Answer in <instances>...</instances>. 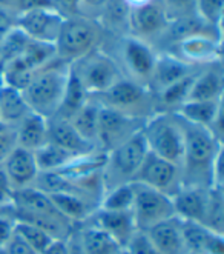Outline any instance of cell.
Here are the masks:
<instances>
[{"label": "cell", "instance_id": "d4e9b609", "mask_svg": "<svg viewBox=\"0 0 224 254\" xmlns=\"http://www.w3.org/2000/svg\"><path fill=\"white\" fill-rule=\"evenodd\" d=\"M49 197L57 210L60 211V214H63L69 222L76 223V225H80V223L88 220L98 208L95 202L74 192H52L49 194Z\"/></svg>", "mask_w": 224, "mask_h": 254}, {"label": "cell", "instance_id": "4fadbf2b", "mask_svg": "<svg viewBox=\"0 0 224 254\" xmlns=\"http://www.w3.org/2000/svg\"><path fill=\"white\" fill-rule=\"evenodd\" d=\"M66 16L58 11L55 6L37 8L19 14L16 17V26L36 42L54 45Z\"/></svg>", "mask_w": 224, "mask_h": 254}, {"label": "cell", "instance_id": "83f0119b", "mask_svg": "<svg viewBox=\"0 0 224 254\" xmlns=\"http://www.w3.org/2000/svg\"><path fill=\"white\" fill-rule=\"evenodd\" d=\"M77 234L85 254H115L122 248L115 239L94 223H80L77 227Z\"/></svg>", "mask_w": 224, "mask_h": 254}, {"label": "cell", "instance_id": "44dd1931", "mask_svg": "<svg viewBox=\"0 0 224 254\" xmlns=\"http://www.w3.org/2000/svg\"><path fill=\"white\" fill-rule=\"evenodd\" d=\"M146 234L160 254H184V239L181 230V219L177 216L166 219L146 230Z\"/></svg>", "mask_w": 224, "mask_h": 254}, {"label": "cell", "instance_id": "52a82bcc", "mask_svg": "<svg viewBox=\"0 0 224 254\" xmlns=\"http://www.w3.org/2000/svg\"><path fill=\"white\" fill-rule=\"evenodd\" d=\"M115 39L118 45L117 57H112L111 54L109 56L115 61L118 68H120L123 77L149 86L157 62L158 50L154 48L151 43L129 34Z\"/></svg>", "mask_w": 224, "mask_h": 254}, {"label": "cell", "instance_id": "60d3db41", "mask_svg": "<svg viewBox=\"0 0 224 254\" xmlns=\"http://www.w3.org/2000/svg\"><path fill=\"white\" fill-rule=\"evenodd\" d=\"M161 3L166 8L171 20L177 17H184L195 14L193 9V0H161Z\"/></svg>", "mask_w": 224, "mask_h": 254}, {"label": "cell", "instance_id": "ee69618b", "mask_svg": "<svg viewBox=\"0 0 224 254\" xmlns=\"http://www.w3.org/2000/svg\"><path fill=\"white\" fill-rule=\"evenodd\" d=\"M0 254H39V253L29 247L17 233H14V236L9 239V242L5 245V248L0 251Z\"/></svg>", "mask_w": 224, "mask_h": 254}, {"label": "cell", "instance_id": "d6a6232c", "mask_svg": "<svg viewBox=\"0 0 224 254\" xmlns=\"http://www.w3.org/2000/svg\"><path fill=\"white\" fill-rule=\"evenodd\" d=\"M20 61L33 71H40L46 65L55 61V47L51 43L36 42L29 39L23 54L19 57Z\"/></svg>", "mask_w": 224, "mask_h": 254}, {"label": "cell", "instance_id": "30bf717a", "mask_svg": "<svg viewBox=\"0 0 224 254\" xmlns=\"http://www.w3.org/2000/svg\"><path fill=\"white\" fill-rule=\"evenodd\" d=\"M146 121L122 114L118 111L101 107L98 117L97 148L101 153H109L118 145L125 143L132 136H135L144 127Z\"/></svg>", "mask_w": 224, "mask_h": 254}, {"label": "cell", "instance_id": "ac0fdd59", "mask_svg": "<svg viewBox=\"0 0 224 254\" xmlns=\"http://www.w3.org/2000/svg\"><path fill=\"white\" fill-rule=\"evenodd\" d=\"M184 247L193 254H224V234L198 222L181 220Z\"/></svg>", "mask_w": 224, "mask_h": 254}, {"label": "cell", "instance_id": "1f68e13d", "mask_svg": "<svg viewBox=\"0 0 224 254\" xmlns=\"http://www.w3.org/2000/svg\"><path fill=\"white\" fill-rule=\"evenodd\" d=\"M101 105L95 97H89L86 105L71 119V125L76 128L83 139L97 146V131H98V117ZM98 149V148H97Z\"/></svg>", "mask_w": 224, "mask_h": 254}, {"label": "cell", "instance_id": "6da1fadb", "mask_svg": "<svg viewBox=\"0 0 224 254\" xmlns=\"http://www.w3.org/2000/svg\"><path fill=\"white\" fill-rule=\"evenodd\" d=\"M181 124L184 129L183 185L223 187V142L207 128L192 125L184 119Z\"/></svg>", "mask_w": 224, "mask_h": 254}, {"label": "cell", "instance_id": "b9f144b4", "mask_svg": "<svg viewBox=\"0 0 224 254\" xmlns=\"http://www.w3.org/2000/svg\"><path fill=\"white\" fill-rule=\"evenodd\" d=\"M17 148V137L14 127H5L0 131V165L5 162V159Z\"/></svg>", "mask_w": 224, "mask_h": 254}, {"label": "cell", "instance_id": "603a6c76", "mask_svg": "<svg viewBox=\"0 0 224 254\" xmlns=\"http://www.w3.org/2000/svg\"><path fill=\"white\" fill-rule=\"evenodd\" d=\"M17 137V146L28 151H37L45 143H48V119L40 114L29 113L25 119L14 127Z\"/></svg>", "mask_w": 224, "mask_h": 254}, {"label": "cell", "instance_id": "4dcf8cb0", "mask_svg": "<svg viewBox=\"0 0 224 254\" xmlns=\"http://www.w3.org/2000/svg\"><path fill=\"white\" fill-rule=\"evenodd\" d=\"M36 162L40 173H58L69 167L72 162H76L77 156L66 151V149L57 146L51 142L45 143L37 151H34Z\"/></svg>", "mask_w": 224, "mask_h": 254}, {"label": "cell", "instance_id": "f35d334b", "mask_svg": "<svg viewBox=\"0 0 224 254\" xmlns=\"http://www.w3.org/2000/svg\"><path fill=\"white\" fill-rule=\"evenodd\" d=\"M125 250L128 251V254H160L154 247V244L151 242L149 236L146 234V231H140V230L134 233V236L126 244Z\"/></svg>", "mask_w": 224, "mask_h": 254}, {"label": "cell", "instance_id": "f6af8a7d", "mask_svg": "<svg viewBox=\"0 0 224 254\" xmlns=\"http://www.w3.org/2000/svg\"><path fill=\"white\" fill-rule=\"evenodd\" d=\"M12 196H14V188L11 187L2 165H0V208L11 206Z\"/></svg>", "mask_w": 224, "mask_h": 254}, {"label": "cell", "instance_id": "2e32d148", "mask_svg": "<svg viewBox=\"0 0 224 254\" xmlns=\"http://www.w3.org/2000/svg\"><path fill=\"white\" fill-rule=\"evenodd\" d=\"M48 142L66 149V151L72 153L77 157H85L98 153L97 146L83 139L76 131V128L71 125L69 121H65V119L55 116L48 119Z\"/></svg>", "mask_w": 224, "mask_h": 254}, {"label": "cell", "instance_id": "8fae6325", "mask_svg": "<svg viewBox=\"0 0 224 254\" xmlns=\"http://www.w3.org/2000/svg\"><path fill=\"white\" fill-rule=\"evenodd\" d=\"M171 22V17L161 3V0H147V2L131 8L129 14V36L151 43L160 40Z\"/></svg>", "mask_w": 224, "mask_h": 254}, {"label": "cell", "instance_id": "277c9868", "mask_svg": "<svg viewBox=\"0 0 224 254\" xmlns=\"http://www.w3.org/2000/svg\"><path fill=\"white\" fill-rule=\"evenodd\" d=\"M141 132L149 151L181 167L184 129L177 113H155L146 121Z\"/></svg>", "mask_w": 224, "mask_h": 254}, {"label": "cell", "instance_id": "9c48e42d", "mask_svg": "<svg viewBox=\"0 0 224 254\" xmlns=\"http://www.w3.org/2000/svg\"><path fill=\"white\" fill-rule=\"evenodd\" d=\"M134 192L135 194L131 213L135 220L137 230L146 231L157 223L175 216L172 197L168 194L138 182H134Z\"/></svg>", "mask_w": 224, "mask_h": 254}, {"label": "cell", "instance_id": "e0dca14e", "mask_svg": "<svg viewBox=\"0 0 224 254\" xmlns=\"http://www.w3.org/2000/svg\"><path fill=\"white\" fill-rule=\"evenodd\" d=\"M2 168L14 190L34 187L36 179L40 173L34 153L20 146H17L5 159Z\"/></svg>", "mask_w": 224, "mask_h": 254}, {"label": "cell", "instance_id": "c3c4849f", "mask_svg": "<svg viewBox=\"0 0 224 254\" xmlns=\"http://www.w3.org/2000/svg\"><path fill=\"white\" fill-rule=\"evenodd\" d=\"M40 254H68V239H54Z\"/></svg>", "mask_w": 224, "mask_h": 254}, {"label": "cell", "instance_id": "7dc6e473", "mask_svg": "<svg viewBox=\"0 0 224 254\" xmlns=\"http://www.w3.org/2000/svg\"><path fill=\"white\" fill-rule=\"evenodd\" d=\"M14 26H16V16L5 9H0V43Z\"/></svg>", "mask_w": 224, "mask_h": 254}, {"label": "cell", "instance_id": "484cf974", "mask_svg": "<svg viewBox=\"0 0 224 254\" xmlns=\"http://www.w3.org/2000/svg\"><path fill=\"white\" fill-rule=\"evenodd\" d=\"M177 114L192 125L211 129L217 119L223 116V100H187Z\"/></svg>", "mask_w": 224, "mask_h": 254}, {"label": "cell", "instance_id": "db71d44e", "mask_svg": "<svg viewBox=\"0 0 224 254\" xmlns=\"http://www.w3.org/2000/svg\"><path fill=\"white\" fill-rule=\"evenodd\" d=\"M184 254H193V253H187V251H186V253H184Z\"/></svg>", "mask_w": 224, "mask_h": 254}, {"label": "cell", "instance_id": "9a60e30c", "mask_svg": "<svg viewBox=\"0 0 224 254\" xmlns=\"http://www.w3.org/2000/svg\"><path fill=\"white\" fill-rule=\"evenodd\" d=\"M209 190L211 188L183 185L172 196L175 216L181 220L198 222L204 225L209 205Z\"/></svg>", "mask_w": 224, "mask_h": 254}, {"label": "cell", "instance_id": "7402d4cb", "mask_svg": "<svg viewBox=\"0 0 224 254\" xmlns=\"http://www.w3.org/2000/svg\"><path fill=\"white\" fill-rule=\"evenodd\" d=\"M223 93L224 74L221 62H217L198 69L187 100H223Z\"/></svg>", "mask_w": 224, "mask_h": 254}, {"label": "cell", "instance_id": "7bdbcfd3", "mask_svg": "<svg viewBox=\"0 0 224 254\" xmlns=\"http://www.w3.org/2000/svg\"><path fill=\"white\" fill-rule=\"evenodd\" d=\"M104 3H106V0H80L77 5V9H76V14L88 17V19L97 20Z\"/></svg>", "mask_w": 224, "mask_h": 254}, {"label": "cell", "instance_id": "3957f363", "mask_svg": "<svg viewBox=\"0 0 224 254\" xmlns=\"http://www.w3.org/2000/svg\"><path fill=\"white\" fill-rule=\"evenodd\" d=\"M104 33L97 20L83 16H68L54 43L55 57L68 65L101 47Z\"/></svg>", "mask_w": 224, "mask_h": 254}, {"label": "cell", "instance_id": "ba28073f", "mask_svg": "<svg viewBox=\"0 0 224 254\" xmlns=\"http://www.w3.org/2000/svg\"><path fill=\"white\" fill-rule=\"evenodd\" d=\"M71 69L79 77L89 96L101 94L123 77L120 68L103 47L74 62Z\"/></svg>", "mask_w": 224, "mask_h": 254}, {"label": "cell", "instance_id": "5bb4252c", "mask_svg": "<svg viewBox=\"0 0 224 254\" xmlns=\"http://www.w3.org/2000/svg\"><path fill=\"white\" fill-rule=\"evenodd\" d=\"M168 51L192 66H207L221 62V37L217 36H193L178 42Z\"/></svg>", "mask_w": 224, "mask_h": 254}, {"label": "cell", "instance_id": "ab89813d", "mask_svg": "<svg viewBox=\"0 0 224 254\" xmlns=\"http://www.w3.org/2000/svg\"><path fill=\"white\" fill-rule=\"evenodd\" d=\"M14 233H16V217L12 216L11 206L0 208V251L5 248Z\"/></svg>", "mask_w": 224, "mask_h": 254}, {"label": "cell", "instance_id": "8992f818", "mask_svg": "<svg viewBox=\"0 0 224 254\" xmlns=\"http://www.w3.org/2000/svg\"><path fill=\"white\" fill-rule=\"evenodd\" d=\"M92 97H95L104 108L140 119V121H147L157 113L155 96L151 88L126 77H122L106 91Z\"/></svg>", "mask_w": 224, "mask_h": 254}, {"label": "cell", "instance_id": "cb8c5ba5", "mask_svg": "<svg viewBox=\"0 0 224 254\" xmlns=\"http://www.w3.org/2000/svg\"><path fill=\"white\" fill-rule=\"evenodd\" d=\"M129 14L131 5L126 0H106L98 14L97 22L104 34L122 37L129 34Z\"/></svg>", "mask_w": 224, "mask_h": 254}, {"label": "cell", "instance_id": "e575fe53", "mask_svg": "<svg viewBox=\"0 0 224 254\" xmlns=\"http://www.w3.org/2000/svg\"><path fill=\"white\" fill-rule=\"evenodd\" d=\"M28 42H29V37L20 28L14 26L6 34V37L2 40V43H0V68L12 62L14 59L20 57L26 48Z\"/></svg>", "mask_w": 224, "mask_h": 254}, {"label": "cell", "instance_id": "f1b7e54d", "mask_svg": "<svg viewBox=\"0 0 224 254\" xmlns=\"http://www.w3.org/2000/svg\"><path fill=\"white\" fill-rule=\"evenodd\" d=\"M31 110L20 89L9 85H0V121L9 127H16Z\"/></svg>", "mask_w": 224, "mask_h": 254}, {"label": "cell", "instance_id": "f546056e", "mask_svg": "<svg viewBox=\"0 0 224 254\" xmlns=\"http://www.w3.org/2000/svg\"><path fill=\"white\" fill-rule=\"evenodd\" d=\"M89 97L91 96L88 94V91L82 85V82L79 80V77L69 68V76H68V82H66V88H65V94H63L60 107H58V110L55 113V117L65 119V121H71V119L86 105Z\"/></svg>", "mask_w": 224, "mask_h": 254}, {"label": "cell", "instance_id": "681fc988", "mask_svg": "<svg viewBox=\"0 0 224 254\" xmlns=\"http://www.w3.org/2000/svg\"><path fill=\"white\" fill-rule=\"evenodd\" d=\"M68 254H85L82 244H80L79 234H77V228L68 237Z\"/></svg>", "mask_w": 224, "mask_h": 254}, {"label": "cell", "instance_id": "d590c367", "mask_svg": "<svg viewBox=\"0 0 224 254\" xmlns=\"http://www.w3.org/2000/svg\"><path fill=\"white\" fill-rule=\"evenodd\" d=\"M204 225L217 233L224 234V192L223 187H211L209 205Z\"/></svg>", "mask_w": 224, "mask_h": 254}, {"label": "cell", "instance_id": "d6986e66", "mask_svg": "<svg viewBox=\"0 0 224 254\" xmlns=\"http://www.w3.org/2000/svg\"><path fill=\"white\" fill-rule=\"evenodd\" d=\"M85 222L94 223L103 231H106L112 239H115L122 248L126 247L129 239L137 231L135 220H134L131 211H106L97 208L91 214V217Z\"/></svg>", "mask_w": 224, "mask_h": 254}, {"label": "cell", "instance_id": "816d5d0a", "mask_svg": "<svg viewBox=\"0 0 224 254\" xmlns=\"http://www.w3.org/2000/svg\"><path fill=\"white\" fill-rule=\"evenodd\" d=\"M126 2L131 5V8H134V6H138V5H141V3L147 2V0H126Z\"/></svg>", "mask_w": 224, "mask_h": 254}, {"label": "cell", "instance_id": "74e56055", "mask_svg": "<svg viewBox=\"0 0 224 254\" xmlns=\"http://www.w3.org/2000/svg\"><path fill=\"white\" fill-rule=\"evenodd\" d=\"M193 9L203 22L221 29L224 0H193Z\"/></svg>", "mask_w": 224, "mask_h": 254}, {"label": "cell", "instance_id": "7c38bea8", "mask_svg": "<svg viewBox=\"0 0 224 254\" xmlns=\"http://www.w3.org/2000/svg\"><path fill=\"white\" fill-rule=\"evenodd\" d=\"M134 182L143 184L172 197L183 187L181 167L147 151Z\"/></svg>", "mask_w": 224, "mask_h": 254}, {"label": "cell", "instance_id": "8d00e7d4", "mask_svg": "<svg viewBox=\"0 0 224 254\" xmlns=\"http://www.w3.org/2000/svg\"><path fill=\"white\" fill-rule=\"evenodd\" d=\"M16 233L39 254L54 241L48 233H45L39 227L31 225V223H26V222H20V220H16Z\"/></svg>", "mask_w": 224, "mask_h": 254}, {"label": "cell", "instance_id": "f907efd6", "mask_svg": "<svg viewBox=\"0 0 224 254\" xmlns=\"http://www.w3.org/2000/svg\"><path fill=\"white\" fill-rule=\"evenodd\" d=\"M0 9H5L16 16V0H0Z\"/></svg>", "mask_w": 224, "mask_h": 254}, {"label": "cell", "instance_id": "5b68a950", "mask_svg": "<svg viewBox=\"0 0 224 254\" xmlns=\"http://www.w3.org/2000/svg\"><path fill=\"white\" fill-rule=\"evenodd\" d=\"M147 151L146 140L140 131L125 143L104 154L101 167V182L104 191L135 181Z\"/></svg>", "mask_w": 224, "mask_h": 254}, {"label": "cell", "instance_id": "ffe728a7", "mask_svg": "<svg viewBox=\"0 0 224 254\" xmlns=\"http://www.w3.org/2000/svg\"><path fill=\"white\" fill-rule=\"evenodd\" d=\"M198 69L200 68L186 64L180 57H177L168 51H158L149 88H151L152 93H157L160 89L166 88L168 85L180 80Z\"/></svg>", "mask_w": 224, "mask_h": 254}, {"label": "cell", "instance_id": "f5cc1de1", "mask_svg": "<svg viewBox=\"0 0 224 254\" xmlns=\"http://www.w3.org/2000/svg\"><path fill=\"white\" fill-rule=\"evenodd\" d=\"M115 254H128V251H126L125 248H120V250H118V251H117Z\"/></svg>", "mask_w": 224, "mask_h": 254}, {"label": "cell", "instance_id": "4316f807", "mask_svg": "<svg viewBox=\"0 0 224 254\" xmlns=\"http://www.w3.org/2000/svg\"><path fill=\"white\" fill-rule=\"evenodd\" d=\"M197 72L198 71L192 72V74H189V76L177 80V82L168 85L166 88H163V89H160V91L154 93L157 113H177L178 108H180L183 103L187 102L190 88H192V83L197 76Z\"/></svg>", "mask_w": 224, "mask_h": 254}, {"label": "cell", "instance_id": "7a4b0ae2", "mask_svg": "<svg viewBox=\"0 0 224 254\" xmlns=\"http://www.w3.org/2000/svg\"><path fill=\"white\" fill-rule=\"evenodd\" d=\"M69 68L71 65L55 59L37 71L34 79L22 91L29 110L45 119L55 116L65 94Z\"/></svg>", "mask_w": 224, "mask_h": 254}, {"label": "cell", "instance_id": "836d02e7", "mask_svg": "<svg viewBox=\"0 0 224 254\" xmlns=\"http://www.w3.org/2000/svg\"><path fill=\"white\" fill-rule=\"evenodd\" d=\"M134 182L114 187L103 192L98 208L106 211H131L134 205Z\"/></svg>", "mask_w": 224, "mask_h": 254}, {"label": "cell", "instance_id": "bcb514c9", "mask_svg": "<svg viewBox=\"0 0 224 254\" xmlns=\"http://www.w3.org/2000/svg\"><path fill=\"white\" fill-rule=\"evenodd\" d=\"M54 6L52 0H16V17L19 14L33 11L37 8H49Z\"/></svg>", "mask_w": 224, "mask_h": 254}]
</instances>
